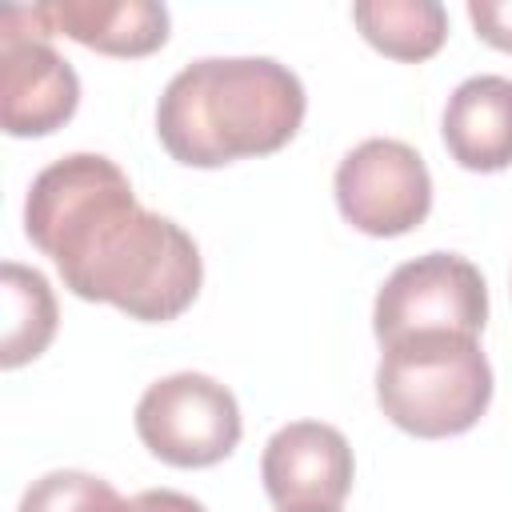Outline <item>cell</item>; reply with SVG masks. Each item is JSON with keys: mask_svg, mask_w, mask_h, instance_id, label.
Masks as SVG:
<instances>
[{"mask_svg": "<svg viewBox=\"0 0 512 512\" xmlns=\"http://www.w3.org/2000/svg\"><path fill=\"white\" fill-rule=\"evenodd\" d=\"M336 204L364 236H404L420 228L432 208V176L416 148L372 136L340 160Z\"/></svg>", "mask_w": 512, "mask_h": 512, "instance_id": "obj_6", "label": "cell"}, {"mask_svg": "<svg viewBox=\"0 0 512 512\" xmlns=\"http://www.w3.org/2000/svg\"><path fill=\"white\" fill-rule=\"evenodd\" d=\"M360 36L404 64H420L448 40V12L436 0H360L352 8Z\"/></svg>", "mask_w": 512, "mask_h": 512, "instance_id": "obj_11", "label": "cell"}, {"mask_svg": "<svg viewBox=\"0 0 512 512\" xmlns=\"http://www.w3.org/2000/svg\"><path fill=\"white\" fill-rule=\"evenodd\" d=\"M468 16L480 40L500 52H512V0H468Z\"/></svg>", "mask_w": 512, "mask_h": 512, "instance_id": "obj_14", "label": "cell"}, {"mask_svg": "<svg viewBox=\"0 0 512 512\" xmlns=\"http://www.w3.org/2000/svg\"><path fill=\"white\" fill-rule=\"evenodd\" d=\"M80 80L48 40H0V124L8 136H48L72 120Z\"/></svg>", "mask_w": 512, "mask_h": 512, "instance_id": "obj_8", "label": "cell"}, {"mask_svg": "<svg viewBox=\"0 0 512 512\" xmlns=\"http://www.w3.org/2000/svg\"><path fill=\"white\" fill-rule=\"evenodd\" d=\"M56 32L104 56H148L168 40V8L152 0H52Z\"/></svg>", "mask_w": 512, "mask_h": 512, "instance_id": "obj_10", "label": "cell"}, {"mask_svg": "<svg viewBox=\"0 0 512 512\" xmlns=\"http://www.w3.org/2000/svg\"><path fill=\"white\" fill-rule=\"evenodd\" d=\"M4 348L0 364L20 368L36 360L56 336V296L36 268L4 264Z\"/></svg>", "mask_w": 512, "mask_h": 512, "instance_id": "obj_12", "label": "cell"}, {"mask_svg": "<svg viewBox=\"0 0 512 512\" xmlns=\"http://www.w3.org/2000/svg\"><path fill=\"white\" fill-rule=\"evenodd\" d=\"M136 436L164 464L208 468L240 444V404L220 380L204 372H176L148 384L140 396Z\"/></svg>", "mask_w": 512, "mask_h": 512, "instance_id": "obj_5", "label": "cell"}, {"mask_svg": "<svg viewBox=\"0 0 512 512\" xmlns=\"http://www.w3.org/2000/svg\"><path fill=\"white\" fill-rule=\"evenodd\" d=\"M24 232L52 256L64 288L132 320H176L204 280L196 240L140 208L128 176L100 152H72L32 180Z\"/></svg>", "mask_w": 512, "mask_h": 512, "instance_id": "obj_1", "label": "cell"}, {"mask_svg": "<svg viewBox=\"0 0 512 512\" xmlns=\"http://www.w3.org/2000/svg\"><path fill=\"white\" fill-rule=\"evenodd\" d=\"M304 120L300 76L268 56H208L180 68L160 104L156 136L188 168H220L284 148Z\"/></svg>", "mask_w": 512, "mask_h": 512, "instance_id": "obj_2", "label": "cell"}, {"mask_svg": "<svg viewBox=\"0 0 512 512\" xmlns=\"http://www.w3.org/2000/svg\"><path fill=\"white\" fill-rule=\"evenodd\" d=\"M20 512H128V500H120V492L100 476L60 468L32 480Z\"/></svg>", "mask_w": 512, "mask_h": 512, "instance_id": "obj_13", "label": "cell"}, {"mask_svg": "<svg viewBox=\"0 0 512 512\" xmlns=\"http://www.w3.org/2000/svg\"><path fill=\"white\" fill-rule=\"evenodd\" d=\"M484 320H488L484 276L472 260L456 252H428L400 264L376 292V308H372V332L380 348L432 332L480 336Z\"/></svg>", "mask_w": 512, "mask_h": 512, "instance_id": "obj_4", "label": "cell"}, {"mask_svg": "<svg viewBox=\"0 0 512 512\" xmlns=\"http://www.w3.org/2000/svg\"><path fill=\"white\" fill-rule=\"evenodd\" d=\"M444 144L468 172L512 164V80L468 76L444 104Z\"/></svg>", "mask_w": 512, "mask_h": 512, "instance_id": "obj_9", "label": "cell"}, {"mask_svg": "<svg viewBox=\"0 0 512 512\" xmlns=\"http://www.w3.org/2000/svg\"><path fill=\"white\" fill-rule=\"evenodd\" d=\"M352 448L320 420L284 424L260 456V480L280 512H336L352 488Z\"/></svg>", "mask_w": 512, "mask_h": 512, "instance_id": "obj_7", "label": "cell"}, {"mask_svg": "<svg viewBox=\"0 0 512 512\" xmlns=\"http://www.w3.org/2000/svg\"><path fill=\"white\" fill-rule=\"evenodd\" d=\"M376 400L380 412L408 436H460L488 412L492 368L476 336H408L384 348L376 368Z\"/></svg>", "mask_w": 512, "mask_h": 512, "instance_id": "obj_3", "label": "cell"}, {"mask_svg": "<svg viewBox=\"0 0 512 512\" xmlns=\"http://www.w3.org/2000/svg\"><path fill=\"white\" fill-rule=\"evenodd\" d=\"M128 512H204V504L172 488H148L128 500Z\"/></svg>", "mask_w": 512, "mask_h": 512, "instance_id": "obj_15", "label": "cell"}]
</instances>
